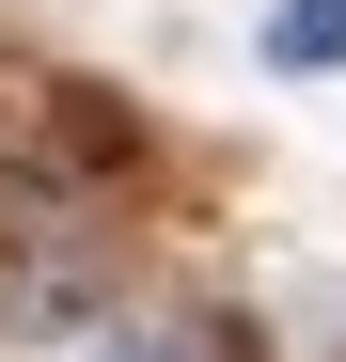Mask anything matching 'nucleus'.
Segmentation results:
<instances>
[{
	"label": "nucleus",
	"instance_id": "nucleus-1",
	"mask_svg": "<svg viewBox=\"0 0 346 362\" xmlns=\"http://www.w3.org/2000/svg\"><path fill=\"white\" fill-rule=\"evenodd\" d=\"M268 64L283 79H346V0H268Z\"/></svg>",
	"mask_w": 346,
	"mask_h": 362
},
{
	"label": "nucleus",
	"instance_id": "nucleus-2",
	"mask_svg": "<svg viewBox=\"0 0 346 362\" xmlns=\"http://www.w3.org/2000/svg\"><path fill=\"white\" fill-rule=\"evenodd\" d=\"M64 362H205V331H157V315H95Z\"/></svg>",
	"mask_w": 346,
	"mask_h": 362
}]
</instances>
